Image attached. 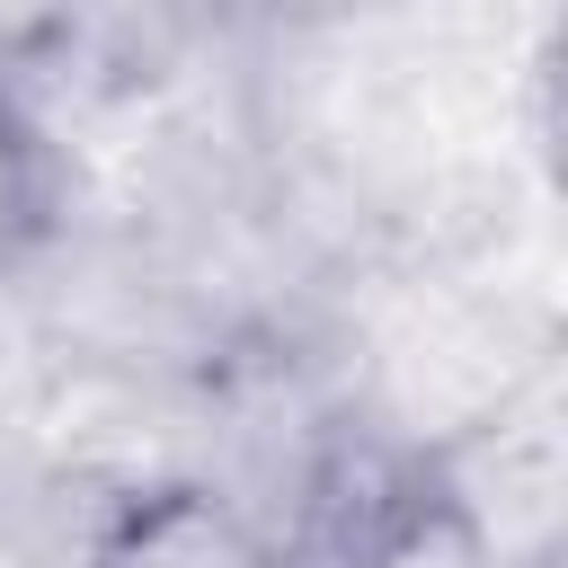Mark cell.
I'll return each mask as SVG.
<instances>
[{
	"label": "cell",
	"instance_id": "7a4b0ae2",
	"mask_svg": "<svg viewBox=\"0 0 568 568\" xmlns=\"http://www.w3.org/2000/svg\"><path fill=\"white\" fill-rule=\"evenodd\" d=\"M53 204H62L53 133L36 115V89H27L18 53L0 44V275H18L53 240Z\"/></svg>",
	"mask_w": 568,
	"mask_h": 568
},
{
	"label": "cell",
	"instance_id": "6da1fadb",
	"mask_svg": "<svg viewBox=\"0 0 568 568\" xmlns=\"http://www.w3.org/2000/svg\"><path fill=\"white\" fill-rule=\"evenodd\" d=\"M80 568H284V541L257 515H240L222 488L160 479L98 524Z\"/></svg>",
	"mask_w": 568,
	"mask_h": 568
}]
</instances>
